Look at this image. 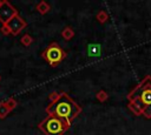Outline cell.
I'll return each mask as SVG.
<instances>
[{"instance_id": "1", "label": "cell", "mask_w": 151, "mask_h": 135, "mask_svg": "<svg viewBox=\"0 0 151 135\" xmlns=\"http://www.w3.org/2000/svg\"><path fill=\"white\" fill-rule=\"evenodd\" d=\"M46 113L50 116H55L65 120L70 126L73 120L81 113V107L66 94L65 92L60 93V97L54 103H48L46 107Z\"/></svg>"}, {"instance_id": "2", "label": "cell", "mask_w": 151, "mask_h": 135, "mask_svg": "<svg viewBox=\"0 0 151 135\" xmlns=\"http://www.w3.org/2000/svg\"><path fill=\"white\" fill-rule=\"evenodd\" d=\"M129 102L134 103L146 119H151V76H145L129 94Z\"/></svg>"}, {"instance_id": "3", "label": "cell", "mask_w": 151, "mask_h": 135, "mask_svg": "<svg viewBox=\"0 0 151 135\" xmlns=\"http://www.w3.org/2000/svg\"><path fill=\"white\" fill-rule=\"evenodd\" d=\"M38 127L45 135H63L70 128V124L63 119L48 115L39 123Z\"/></svg>"}, {"instance_id": "4", "label": "cell", "mask_w": 151, "mask_h": 135, "mask_svg": "<svg viewBox=\"0 0 151 135\" xmlns=\"http://www.w3.org/2000/svg\"><path fill=\"white\" fill-rule=\"evenodd\" d=\"M41 56L44 60H46L50 63L51 67H55L59 62H61L66 58V53L57 42H52L41 53Z\"/></svg>"}, {"instance_id": "5", "label": "cell", "mask_w": 151, "mask_h": 135, "mask_svg": "<svg viewBox=\"0 0 151 135\" xmlns=\"http://www.w3.org/2000/svg\"><path fill=\"white\" fill-rule=\"evenodd\" d=\"M15 15H18L17 9L8 1H2V5L0 6V22L6 25Z\"/></svg>"}, {"instance_id": "6", "label": "cell", "mask_w": 151, "mask_h": 135, "mask_svg": "<svg viewBox=\"0 0 151 135\" xmlns=\"http://www.w3.org/2000/svg\"><path fill=\"white\" fill-rule=\"evenodd\" d=\"M26 21L18 14V15H15L14 18H12L7 23H6V26H7V28L9 29V32L12 33V34H14V35H17V34H19L25 27H26Z\"/></svg>"}, {"instance_id": "7", "label": "cell", "mask_w": 151, "mask_h": 135, "mask_svg": "<svg viewBox=\"0 0 151 135\" xmlns=\"http://www.w3.org/2000/svg\"><path fill=\"white\" fill-rule=\"evenodd\" d=\"M61 36H63V39H64L65 41H70V40H72V38L74 36V31L72 29V27L66 26V27L61 31Z\"/></svg>"}, {"instance_id": "8", "label": "cell", "mask_w": 151, "mask_h": 135, "mask_svg": "<svg viewBox=\"0 0 151 135\" xmlns=\"http://www.w3.org/2000/svg\"><path fill=\"white\" fill-rule=\"evenodd\" d=\"M50 8H51V7H50V5H48L46 1H40V2L35 6V9H37L40 14H42V15L46 14V13L50 11Z\"/></svg>"}, {"instance_id": "9", "label": "cell", "mask_w": 151, "mask_h": 135, "mask_svg": "<svg viewBox=\"0 0 151 135\" xmlns=\"http://www.w3.org/2000/svg\"><path fill=\"white\" fill-rule=\"evenodd\" d=\"M96 19H97L100 23H104V22L107 21V19H109V14H107V12H105L104 9H101V11H99V12L97 13Z\"/></svg>"}, {"instance_id": "10", "label": "cell", "mask_w": 151, "mask_h": 135, "mask_svg": "<svg viewBox=\"0 0 151 135\" xmlns=\"http://www.w3.org/2000/svg\"><path fill=\"white\" fill-rule=\"evenodd\" d=\"M96 99L99 101V102H104L109 99V94L105 92V90H99L97 94H96Z\"/></svg>"}, {"instance_id": "11", "label": "cell", "mask_w": 151, "mask_h": 135, "mask_svg": "<svg viewBox=\"0 0 151 135\" xmlns=\"http://www.w3.org/2000/svg\"><path fill=\"white\" fill-rule=\"evenodd\" d=\"M127 108H129V109H130L134 115H137V116L143 115V114H142V110H140V109H139L134 103H132V102H129V103H127Z\"/></svg>"}, {"instance_id": "12", "label": "cell", "mask_w": 151, "mask_h": 135, "mask_svg": "<svg viewBox=\"0 0 151 135\" xmlns=\"http://www.w3.org/2000/svg\"><path fill=\"white\" fill-rule=\"evenodd\" d=\"M20 42L25 46V47H28L32 42H33V38L29 35V34H25L22 38H21V40H20Z\"/></svg>"}, {"instance_id": "13", "label": "cell", "mask_w": 151, "mask_h": 135, "mask_svg": "<svg viewBox=\"0 0 151 135\" xmlns=\"http://www.w3.org/2000/svg\"><path fill=\"white\" fill-rule=\"evenodd\" d=\"M9 112H11V110L7 108V106L5 104V102H1V103H0V119L6 117Z\"/></svg>"}, {"instance_id": "14", "label": "cell", "mask_w": 151, "mask_h": 135, "mask_svg": "<svg viewBox=\"0 0 151 135\" xmlns=\"http://www.w3.org/2000/svg\"><path fill=\"white\" fill-rule=\"evenodd\" d=\"M99 50H100L99 45H90V46H88V53H90V55H92V56L98 55V54H99Z\"/></svg>"}, {"instance_id": "15", "label": "cell", "mask_w": 151, "mask_h": 135, "mask_svg": "<svg viewBox=\"0 0 151 135\" xmlns=\"http://www.w3.org/2000/svg\"><path fill=\"white\" fill-rule=\"evenodd\" d=\"M59 97H60V93H58V92H52V93L50 94V96H48V101H50V103H54Z\"/></svg>"}, {"instance_id": "16", "label": "cell", "mask_w": 151, "mask_h": 135, "mask_svg": "<svg viewBox=\"0 0 151 135\" xmlns=\"http://www.w3.org/2000/svg\"><path fill=\"white\" fill-rule=\"evenodd\" d=\"M5 104L7 106V108L9 109V110H12V109H14L15 108V106H17V101L14 100V99H8V100H6L5 101Z\"/></svg>"}, {"instance_id": "17", "label": "cell", "mask_w": 151, "mask_h": 135, "mask_svg": "<svg viewBox=\"0 0 151 135\" xmlns=\"http://www.w3.org/2000/svg\"><path fill=\"white\" fill-rule=\"evenodd\" d=\"M1 32H2L4 34H9V33H11V32H9V29L7 28V26H6V25H4V26H2V28H1Z\"/></svg>"}, {"instance_id": "18", "label": "cell", "mask_w": 151, "mask_h": 135, "mask_svg": "<svg viewBox=\"0 0 151 135\" xmlns=\"http://www.w3.org/2000/svg\"><path fill=\"white\" fill-rule=\"evenodd\" d=\"M1 5H2V1H0V6H1Z\"/></svg>"}, {"instance_id": "19", "label": "cell", "mask_w": 151, "mask_h": 135, "mask_svg": "<svg viewBox=\"0 0 151 135\" xmlns=\"http://www.w3.org/2000/svg\"><path fill=\"white\" fill-rule=\"evenodd\" d=\"M0 79H1V77H0Z\"/></svg>"}]
</instances>
